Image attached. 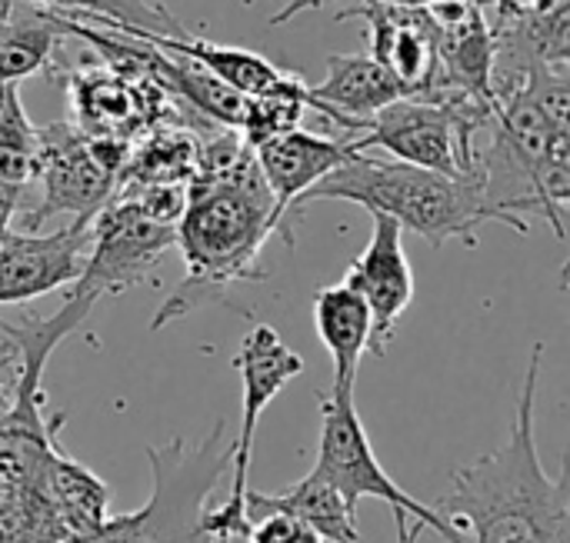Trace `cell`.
<instances>
[{
    "label": "cell",
    "instance_id": "obj_1",
    "mask_svg": "<svg viewBox=\"0 0 570 543\" xmlns=\"http://www.w3.org/2000/svg\"><path fill=\"white\" fill-rule=\"evenodd\" d=\"M544 340L534 344L504 444L454 471L438 511L474 543H570L568 467L551 477L538 457L534 411Z\"/></svg>",
    "mask_w": 570,
    "mask_h": 543
},
{
    "label": "cell",
    "instance_id": "obj_2",
    "mask_svg": "<svg viewBox=\"0 0 570 543\" xmlns=\"http://www.w3.org/2000/svg\"><path fill=\"white\" fill-rule=\"evenodd\" d=\"M187 280L157 310L150 330L220 297L234 280H261L257 257L274 237V197L247 154L220 174H194L187 204L174 224Z\"/></svg>",
    "mask_w": 570,
    "mask_h": 543
},
{
    "label": "cell",
    "instance_id": "obj_3",
    "mask_svg": "<svg viewBox=\"0 0 570 543\" xmlns=\"http://www.w3.org/2000/svg\"><path fill=\"white\" fill-rule=\"evenodd\" d=\"M314 200H347L364 207L367 214H384L397 220L401 230L424 237L438 250L448 240H464L468 247H478V230L488 220L528 234V220L494 194L488 174L448 177L404 160L367 154H357L321 184H314L301 197V207Z\"/></svg>",
    "mask_w": 570,
    "mask_h": 543
},
{
    "label": "cell",
    "instance_id": "obj_4",
    "mask_svg": "<svg viewBox=\"0 0 570 543\" xmlns=\"http://www.w3.org/2000/svg\"><path fill=\"white\" fill-rule=\"evenodd\" d=\"M314 471L327 484H334L351 507H357L364 497H374V501H384L394 514H404L407 521L421 524L424 531H434L444 543H468L464 534L438 507L411 497L384 471L354 401H344L334 394L321 397V441H317Z\"/></svg>",
    "mask_w": 570,
    "mask_h": 543
},
{
    "label": "cell",
    "instance_id": "obj_5",
    "mask_svg": "<svg viewBox=\"0 0 570 543\" xmlns=\"http://www.w3.org/2000/svg\"><path fill=\"white\" fill-rule=\"evenodd\" d=\"M237 374H240V387H244V401H240V431L237 441L227 447V454L234 457V474H230V491L227 501L214 511L204 514L197 524V534L214 537V543H234L247 521H244V501H247V477H250V457H254V437H257V424L264 417V411L277 401V394L304 374V361L284 344V337L267 327L257 324L250 327V334L244 337L240 351H237Z\"/></svg>",
    "mask_w": 570,
    "mask_h": 543
},
{
    "label": "cell",
    "instance_id": "obj_6",
    "mask_svg": "<svg viewBox=\"0 0 570 543\" xmlns=\"http://www.w3.org/2000/svg\"><path fill=\"white\" fill-rule=\"evenodd\" d=\"M174 247V224L150 217L130 197H117L90 220V247L80 277L70 284V297L100 300L107 294H124L144 280H154L160 260Z\"/></svg>",
    "mask_w": 570,
    "mask_h": 543
},
{
    "label": "cell",
    "instance_id": "obj_7",
    "mask_svg": "<svg viewBox=\"0 0 570 543\" xmlns=\"http://www.w3.org/2000/svg\"><path fill=\"white\" fill-rule=\"evenodd\" d=\"M43 184L40 207L27 214L23 234H37L43 220L57 214H73V220H94L114 197L117 170H110L90 137H80L67 124H53L40 130V164L37 177Z\"/></svg>",
    "mask_w": 570,
    "mask_h": 543
},
{
    "label": "cell",
    "instance_id": "obj_8",
    "mask_svg": "<svg viewBox=\"0 0 570 543\" xmlns=\"http://www.w3.org/2000/svg\"><path fill=\"white\" fill-rule=\"evenodd\" d=\"M374 230L364 254L351 264L344 284L354 287L371 310V351L374 357L387 354V344L414 304V267L404 250V230L384 214H371Z\"/></svg>",
    "mask_w": 570,
    "mask_h": 543
},
{
    "label": "cell",
    "instance_id": "obj_9",
    "mask_svg": "<svg viewBox=\"0 0 570 543\" xmlns=\"http://www.w3.org/2000/svg\"><path fill=\"white\" fill-rule=\"evenodd\" d=\"M90 247V220H70L53 234L10 230L0 240V304H27L80 277Z\"/></svg>",
    "mask_w": 570,
    "mask_h": 543
},
{
    "label": "cell",
    "instance_id": "obj_10",
    "mask_svg": "<svg viewBox=\"0 0 570 543\" xmlns=\"http://www.w3.org/2000/svg\"><path fill=\"white\" fill-rule=\"evenodd\" d=\"M361 150L354 144V137L341 140V137H324V134H311V130H287L277 134L271 140H264L261 147H254V164L274 197V234H284V217L301 207V197L321 184L327 174H334L337 167H344L347 160H354Z\"/></svg>",
    "mask_w": 570,
    "mask_h": 543
},
{
    "label": "cell",
    "instance_id": "obj_11",
    "mask_svg": "<svg viewBox=\"0 0 570 543\" xmlns=\"http://www.w3.org/2000/svg\"><path fill=\"white\" fill-rule=\"evenodd\" d=\"M364 17L371 33V57L387 67L411 93L434 87L438 80V27L428 7H384L354 3L337 20Z\"/></svg>",
    "mask_w": 570,
    "mask_h": 543
},
{
    "label": "cell",
    "instance_id": "obj_12",
    "mask_svg": "<svg viewBox=\"0 0 570 543\" xmlns=\"http://www.w3.org/2000/svg\"><path fill=\"white\" fill-rule=\"evenodd\" d=\"M307 93L311 110H321L344 130H361L387 103L411 97V90L371 53H331L327 80L307 87Z\"/></svg>",
    "mask_w": 570,
    "mask_h": 543
},
{
    "label": "cell",
    "instance_id": "obj_13",
    "mask_svg": "<svg viewBox=\"0 0 570 543\" xmlns=\"http://www.w3.org/2000/svg\"><path fill=\"white\" fill-rule=\"evenodd\" d=\"M314 327L334 364L331 394L354 401L357 367H361V357L371 351V310L364 297L344 280L321 287L314 294Z\"/></svg>",
    "mask_w": 570,
    "mask_h": 543
},
{
    "label": "cell",
    "instance_id": "obj_14",
    "mask_svg": "<svg viewBox=\"0 0 570 543\" xmlns=\"http://www.w3.org/2000/svg\"><path fill=\"white\" fill-rule=\"evenodd\" d=\"M274 511L304 521L307 527H314L327 543H361L357 507H351L344 501V494L334 484H327L317 471H311L297 484H291L284 491H274V494L247 491L244 521H254V517L274 514Z\"/></svg>",
    "mask_w": 570,
    "mask_h": 543
},
{
    "label": "cell",
    "instance_id": "obj_15",
    "mask_svg": "<svg viewBox=\"0 0 570 543\" xmlns=\"http://www.w3.org/2000/svg\"><path fill=\"white\" fill-rule=\"evenodd\" d=\"M117 33L144 40V43H150V47H157L164 53L184 57V60L204 67L210 77H217L220 83H227L230 90H237L244 97L264 93L267 87H274L287 73L277 63H271L267 57L254 53V50L224 47V43H214V40H204V37H194V33H184V30H177V33H150V30L124 27Z\"/></svg>",
    "mask_w": 570,
    "mask_h": 543
},
{
    "label": "cell",
    "instance_id": "obj_16",
    "mask_svg": "<svg viewBox=\"0 0 570 543\" xmlns=\"http://www.w3.org/2000/svg\"><path fill=\"white\" fill-rule=\"evenodd\" d=\"M23 7L30 10L17 17L3 13V23H0V80L7 83H20L23 77L47 70L60 40L67 37L53 10L47 7L33 10V3H23Z\"/></svg>",
    "mask_w": 570,
    "mask_h": 543
},
{
    "label": "cell",
    "instance_id": "obj_17",
    "mask_svg": "<svg viewBox=\"0 0 570 543\" xmlns=\"http://www.w3.org/2000/svg\"><path fill=\"white\" fill-rule=\"evenodd\" d=\"M304 110H311L307 83L297 73H284L274 87L244 100V120L237 130H240L244 144L254 150L277 134L297 130Z\"/></svg>",
    "mask_w": 570,
    "mask_h": 543
},
{
    "label": "cell",
    "instance_id": "obj_18",
    "mask_svg": "<svg viewBox=\"0 0 570 543\" xmlns=\"http://www.w3.org/2000/svg\"><path fill=\"white\" fill-rule=\"evenodd\" d=\"M40 164V130L30 124L20 97L0 113V180L27 187Z\"/></svg>",
    "mask_w": 570,
    "mask_h": 543
},
{
    "label": "cell",
    "instance_id": "obj_19",
    "mask_svg": "<svg viewBox=\"0 0 570 543\" xmlns=\"http://www.w3.org/2000/svg\"><path fill=\"white\" fill-rule=\"evenodd\" d=\"M73 100H77V113L83 117V127L94 130L117 134V124H124V117L134 110V93L124 80H117V73H104L97 80L80 77L73 83Z\"/></svg>",
    "mask_w": 570,
    "mask_h": 543
},
{
    "label": "cell",
    "instance_id": "obj_20",
    "mask_svg": "<svg viewBox=\"0 0 570 543\" xmlns=\"http://www.w3.org/2000/svg\"><path fill=\"white\" fill-rule=\"evenodd\" d=\"M240 537H244V543H327L304 521H297L291 514H277V511L247 521Z\"/></svg>",
    "mask_w": 570,
    "mask_h": 543
},
{
    "label": "cell",
    "instance_id": "obj_21",
    "mask_svg": "<svg viewBox=\"0 0 570 543\" xmlns=\"http://www.w3.org/2000/svg\"><path fill=\"white\" fill-rule=\"evenodd\" d=\"M327 3H384V7H431V3H438V0H287V3H284V10H277V13L271 17V27H281V23H287V20L301 17L304 10H321V7H327Z\"/></svg>",
    "mask_w": 570,
    "mask_h": 543
},
{
    "label": "cell",
    "instance_id": "obj_22",
    "mask_svg": "<svg viewBox=\"0 0 570 543\" xmlns=\"http://www.w3.org/2000/svg\"><path fill=\"white\" fill-rule=\"evenodd\" d=\"M20 200H23V187L0 180V240L10 234V224L20 210Z\"/></svg>",
    "mask_w": 570,
    "mask_h": 543
},
{
    "label": "cell",
    "instance_id": "obj_23",
    "mask_svg": "<svg viewBox=\"0 0 570 543\" xmlns=\"http://www.w3.org/2000/svg\"><path fill=\"white\" fill-rule=\"evenodd\" d=\"M394 524H397V543H417V537L424 534L421 524L407 527V517H404V514H394Z\"/></svg>",
    "mask_w": 570,
    "mask_h": 543
},
{
    "label": "cell",
    "instance_id": "obj_24",
    "mask_svg": "<svg viewBox=\"0 0 570 543\" xmlns=\"http://www.w3.org/2000/svg\"><path fill=\"white\" fill-rule=\"evenodd\" d=\"M20 93H17V83H7V80H0V113L17 100Z\"/></svg>",
    "mask_w": 570,
    "mask_h": 543
}]
</instances>
